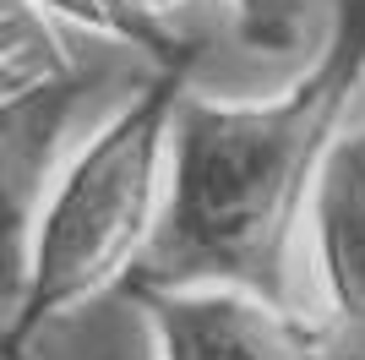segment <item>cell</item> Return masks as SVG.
<instances>
[{"instance_id":"5b68a950","label":"cell","mask_w":365,"mask_h":360,"mask_svg":"<svg viewBox=\"0 0 365 360\" xmlns=\"http://www.w3.org/2000/svg\"><path fill=\"white\" fill-rule=\"evenodd\" d=\"M322 322L365 344V126H344L305 202Z\"/></svg>"},{"instance_id":"8992f818","label":"cell","mask_w":365,"mask_h":360,"mask_svg":"<svg viewBox=\"0 0 365 360\" xmlns=\"http://www.w3.org/2000/svg\"><path fill=\"white\" fill-rule=\"evenodd\" d=\"M16 6L33 11L38 22H49V28H76L104 39V44H120L131 55H142L148 66L202 49L197 39L169 28V16L153 0H16Z\"/></svg>"},{"instance_id":"52a82bcc","label":"cell","mask_w":365,"mask_h":360,"mask_svg":"<svg viewBox=\"0 0 365 360\" xmlns=\"http://www.w3.org/2000/svg\"><path fill=\"white\" fill-rule=\"evenodd\" d=\"M158 11H175L180 0H153ZM229 6V28L245 49L257 55H289L305 44V28H311V6L317 0H224Z\"/></svg>"},{"instance_id":"7a4b0ae2","label":"cell","mask_w":365,"mask_h":360,"mask_svg":"<svg viewBox=\"0 0 365 360\" xmlns=\"http://www.w3.org/2000/svg\"><path fill=\"white\" fill-rule=\"evenodd\" d=\"M202 49L142 71L115 115L49 175L22 246V284L0 322V360H33L38 339L88 300L125 284L164 202L169 115L191 88Z\"/></svg>"},{"instance_id":"277c9868","label":"cell","mask_w":365,"mask_h":360,"mask_svg":"<svg viewBox=\"0 0 365 360\" xmlns=\"http://www.w3.org/2000/svg\"><path fill=\"white\" fill-rule=\"evenodd\" d=\"M153 333V360H365V344L344 339L322 316L262 300L229 284L148 289L120 284Z\"/></svg>"},{"instance_id":"6da1fadb","label":"cell","mask_w":365,"mask_h":360,"mask_svg":"<svg viewBox=\"0 0 365 360\" xmlns=\"http://www.w3.org/2000/svg\"><path fill=\"white\" fill-rule=\"evenodd\" d=\"M365 88V0H333L311 66L273 99L180 93L169 115L164 202L125 284H229L289 306L294 235Z\"/></svg>"},{"instance_id":"3957f363","label":"cell","mask_w":365,"mask_h":360,"mask_svg":"<svg viewBox=\"0 0 365 360\" xmlns=\"http://www.w3.org/2000/svg\"><path fill=\"white\" fill-rule=\"evenodd\" d=\"M93 88V66L61 49L33 11L0 22V322L22 284L33 208L66 159V126Z\"/></svg>"}]
</instances>
